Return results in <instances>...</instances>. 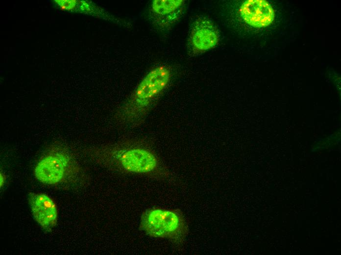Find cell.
<instances>
[{
	"instance_id": "1",
	"label": "cell",
	"mask_w": 341,
	"mask_h": 255,
	"mask_svg": "<svg viewBox=\"0 0 341 255\" xmlns=\"http://www.w3.org/2000/svg\"><path fill=\"white\" fill-rule=\"evenodd\" d=\"M170 76V70L165 66L157 67L149 71L121 107L117 114L121 122L128 126L140 123L152 102L168 84Z\"/></svg>"
},
{
	"instance_id": "2",
	"label": "cell",
	"mask_w": 341,
	"mask_h": 255,
	"mask_svg": "<svg viewBox=\"0 0 341 255\" xmlns=\"http://www.w3.org/2000/svg\"><path fill=\"white\" fill-rule=\"evenodd\" d=\"M98 159L108 167L121 172L149 175L159 167V160L149 149L128 145L109 147L101 151Z\"/></svg>"
},
{
	"instance_id": "3",
	"label": "cell",
	"mask_w": 341,
	"mask_h": 255,
	"mask_svg": "<svg viewBox=\"0 0 341 255\" xmlns=\"http://www.w3.org/2000/svg\"><path fill=\"white\" fill-rule=\"evenodd\" d=\"M140 228L148 236L182 242L188 233L186 220L178 209L154 207L142 214Z\"/></svg>"
},
{
	"instance_id": "4",
	"label": "cell",
	"mask_w": 341,
	"mask_h": 255,
	"mask_svg": "<svg viewBox=\"0 0 341 255\" xmlns=\"http://www.w3.org/2000/svg\"><path fill=\"white\" fill-rule=\"evenodd\" d=\"M69 160L68 157L60 152H53L43 157L34 169L36 178L48 184L61 182L67 174Z\"/></svg>"
},
{
	"instance_id": "5",
	"label": "cell",
	"mask_w": 341,
	"mask_h": 255,
	"mask_svg": "<svg viewBox=\"0 0 341 255\" xmlns=\"http://www.w3.org/2000/svg\"><path fill=\"white\" fill-rule=\"evenodd\" d=\"M28 199L34 219L44 230H50L57 221V209L54 201L42 193H30Z\"/></svg>"
},
{
	"instance_id": "6",
	"label": "cell",
	"mask_w": 341,
	"mask_h": 255,
	"mask_svg": "<svg viewBox=\"0 0 341 255\" xmlns=\"http://www.w3.org/2000/svg\"><path fill=\"white\" fill-rule=\"evenodd\" d=\"M239 12L245 23L256 28L268 26L274 18L272 8L264 0H246L241 6Z\"/></svg>"
},
{
	"instance_id": "7",
	"label": "cell",
	"mask_w": 341,
	"mask_h": 255,
	"mask_svg": "<svg viewBox=\"0 0 341 255\" xmlns=\"http://www.w3.org/2000/svg\"><path fill=\"white\" fill-rule=\"evenodd\" d=\"M191 42L195 49L201 51L214 47L218 42V35L213 26L207 22L195 26L191 33Z\"/></svg>"
},
{
	"instance_id": "8",
	"label": "cell",
	"mask_w": 341,
	"mask_h": 255,
	"mask_svg": "<svg viewBox=\"0 0 341 255\" xmlns=\"http://www.w3.org/2000/svg\"><path fill=\"white\" fill-rule=\"evenodd\" d=\"M184 0H154L152 1L150 10L153 15L173 19L179 12Z\"/></svg>"
},
{
	"instance_id": "9",
	"label": "cell",
	"mask_w": 341,
	"mask_h": 255,
	"mask_svg": "<svg viewBox=\"0 0 341 255\" xmlns=\"http://www.w3.org/2000/svg\"><path fill=\"white\" fill-rule=\"evenodd\" d=\"M60 9L62 10H71L75 8L77 5V0H56Z\"/></svg>"
},
{
	"instance_id": "10",
	"label": "cell",
	"mask_w": 341,
	"mask_h": 255,
	"mask_svg": "<svg viewBox=\"0 0 341 255\" xmlns=\"http://www.w3.org/2000/svg\"><path fill=\"white\" fill-rule=\"evenodd\" d=\"M6 180V177L5 176L0 172V188H1L5 183Z\"/></svg>"
}]
</instances>
